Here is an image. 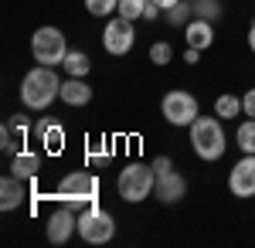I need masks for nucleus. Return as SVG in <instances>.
Segmentation results:
<instances>
[{"label": "nucleus", "instance_id": "1", "mask_svg": "<svg viewBox=\"0 0 255 248\" xmlns=\"http://www.w3.org/2000/svg\"><path fill=\"white\" fill-rule=\"evenodd\" d=\"M55 99H61V78L55 75V68L38 65L20 78V102L27 109H48Z\"/></svg>", "mask_w": 255, "mask_h": 248}, {"label": "nucleus", "instance_id": "2", "mask_svg": "<svg viewBox=\"0 0 255 248\" xmlns=\"http://www.w3.org/2000/svg\"><path fill=\"white\" fill-rule=\"evenodd\" d=\"M191 146L208 163H215V160L225 156L228 139H225V129H221V119L218 116H197L194 123H191Z\"/></svg>", "mask_w": 255, "mask_h": 248}, {"label": "nucleus", "instance_id": "3", "mask_svg": "<svg viewBox=\"0 0 255 248\" xmlns=\"http://www.w3.org/2000/svg\"><path fill=\"white\" fill-rule=\"evenodd\" d=\"M157 187V170L153 163H129L116 177V191L126 204H143Z\"/></svg>", "mask_w": 255, "mask_h": 248}, {"label": "nucleus", "instance_id": "4", "mask_svg": "<svg viewBox=\"0 0 255 248\" xmlns=\"http://www.w3.org/2000/svg\"><path fill=\"white\" fill-rule=\"evenodd\" d=\"M58 201L72 211H82L89 204H99V177L89 170H72L68 177H61L58 184Z\"/></svg>", "mask_w": 255, "mask_h": 248}, {"label": "nucleus", "instance_id": "5", "mask_svg": "<svg viewBox=\"0 0 255 248\" xmlns=\"http://www.w3.org/2000/svg\"><path fill=\"white\" fill-rule=\"evenodd\" d=\"M79 235H82V242H89V245H106L116 235V221H113L109 211H102L99 204H89V208L79 211Z\"/></svg>", "mask_w": 255, "mask_h": 248}, {"label": "nucleus", "instance_id": "6", "mask_svg": "<svg viewBox=\"0 0 255 248\" xmlns=\"http://www.w3.org/2000/svg\"><path fill=\"white\" fill-rule=\"evenodd\" d=\"M31 55L38 65H48V68H55L65 61L68 55V41L61 34L58 27H38L34 34H31Z\"/></svg>", "mask_w": 255, "mask_h": 248}, {"label": "nucleus", "instance_id": "7", "mask_svg": "<svg viewBox=\"0 0 255 248\" xmlns=\"http://www.w3.org/2000/svg\"><path fill=\"white\" fill-rule=\"evenodd\" d=\"M160 113H163V119H167L170 126H191L197 119V99L191 96V92H184V89H174V92L163 96Z\"/></svg>", "mask_w": 255, "mask_h": 248}, {"label": "nucleus", "instance_id": "8", "mask_svg": "<svg viewBox=\"0 0 255 248\" xmlns=\"http://www.w3.org/2000/svg\"><path fill=\"white\" fill-rule=\"evenodd\" d=\"M133 41H136V27L126 17H113L106 24V31H102V44H106L109 55H129Z\"/></svg>", "mask_w": 255, "mask_h": 248}, {"label": "nucleus", "instance_id": "9", "mask_svg": "<svg viewBox=\"0 0 255 248\" xmlns=\"http://www.w3.org/2000/svg\"><path fill=\"white\" fill-rule=\"evenodd\" d=\"M228 191L235 194L238 201L255 197V153H245L235 167H232V173H228Z\"/></svg>", "mask_w": 255, "mask_h": 248}, {"label": "nucleus", "instance_id": "10", "mask_svg": "<svg viewBox=\"0 0 255 248\" xmlns=\"http://www.w3.org/2000/svg\"><path fill=\"white\" fill-rule=\"evenodd\" d=\"M75 231H79V214H72V208L61 204L58 211L48 214V242L51 245H65Z\"/></svg>", "mask_w": 255, "mask_h": 248}, {"label": "nucleus", "instance_id": "11", "mask_svg": "<svg viewBox=\"0 0 255 248\" xmlns=\"http://www.w3.org/2000/svg\"><path fill=\"white\" fill-rule=\"evenodd\" d=\"M34 136L41 139V146L51 153V156H58L65 150V129H61L58 119H38L34 123Z\"/></svg>", "mask_w": 255, "mask_h": 248}, {"label": "nucleus", "instance_id": "12", "mask_svg": "<svg viewBox=\"0 0 255 248\" xmlns=\"http://www.w3.org/2000/svg\"><path fill=\"white\" fill-rule=\"evenodd\" d=\"M153 194H157L160 204H177V201H184V194H187V180L177 170H170V173H163V177H157Z\"/></svg>", "mask_w": 255, "mask_h": 248}, {"label": "nucleus", "instance_id": "13", "mask_svg": "<svg viewBox=\"0 0 255 248\" xmlns=\"http://www.w3.org/2000/svg\"><path fill=\"white\" fill-rule=\"evenodd\" d=\"M24 201H27V180L17 177V173L3 177V180H0V208L14 211V208H20Z\"/></svg>", "mask_w": 255, "mask_h": 248}, {"label": "nucleus", "instance_id": "14", "mask_svg": "<svg viewBox=\"0 0 255 248\" xmlns=\"http://www.w3.org/2000/svg\"><path fill=\"white\" fill-rule=\"evenodd\" d=\"M184 41L191 44V48H211L215 44V24L211 20H201V17H191L187 20V27H184Z\"/></svg>", "mask_w": 255, "mask_h": 248}, {"label": "nucleus", "instance_id": "15", "mask_svg": "<svg viewBox=\"0 0 255 248\" xmlns=\"http://www.w3.org/2000/svg\"><path fill=\"white\" fill-rule=\"evenodd\" d=\"M41 170V156L31 150H17L14 156H10V173H17V177H24V180H34Z\"/></svg>", "mask_w": 255, "mask_h": 248}, {"label": "nucleus", "instance_id": "16", "mask_svg": "<svg viewBox=\"0 0 255 248\" xmlns=\"http://www.w3.org/2000/svg\"><path fill=\"white\" fill-rule=\"evenodd\" d=\"M61 102H68V106H89L92 102V89L85 85V78L61 82Z\"/></svg>", "mask_w": 255, "mask_h": 248}, {"label": "nucleus", "instance_id": "17", "mask_svg": "<svg viewBox=\"0 0 255 248\" xmlns=\"http://www.w3.org/2000/svg\"><path fill=\"white\" fill-rule=\"evenodd\" d=\"M61 68H65V75H68V78H85L89 72H92V61H89V55H85V51H79V48H75V51H68V55H65Z\"/></svg>", "mask_w": 255, "mask_h": 248}, {"label": "nucleus", "instance_id": "18", "mask_svg": "<svg viewBox=\"0 0 255 248\" xmlns=\"http://www.w3.org/2000/svg\"><path fill=\"white\" fill-rule=\"evenodd\" d=\"M238 113H245V109H242V99H238V96L225 92V96L215 99V116H218V119H238Z\"/></svg>", "mask_w": 255, "mask_h": 248}, {"label": "nucleus", "instance_id": "19", "mask_svg": "<svg viewBox=\"0 0 255 248\" xmlns=\"http://www.w3.org/2000/svg\"><path fill=\"white\" fill-rule=\"evenodd\" d=\"M235 143L242 153H255V119L249 116V123H238L235 129Z\"/></svg>", "mask_w": 255, "mask_h": 248}, {"label": "nucleus", "instance_id": "20", "mask_svg": "<svg viewBox=\"0 0 255 248\" xmlns=\"http://www.w3.org/2000/svg\"><path fill=\"white\" fill-rule=\"evenodd\" d=\"M194 17V3L191 0H180V3H174L170 10H167V24H174V27H180L184 20Z\"/></svg>", "mask_w": 255, "mask_h": 248}, {"label": "nucleus", "instance_id": "21", "mask_svg": "<svg viewBox=\"0 0 255 248\" xmlns=\"http://www.w3.org/2000/svg\"><path fill=\"white\" fill-rule=\"evenodd\" d=\"M191 3H194V17H201V20H211L215 24L221 17V3L218 0H191Z\"/></svg>", "mask_w": 255, "mask_h": 248}, {"label": "nucleus", "instance_id": "22", "mask_svg": "<svg viewBox=\"0 0 255 248\" xmlns=\"http://www.w3.org/2000/svg\"><path fill=\"white\" fill-rule=\"evenodd\" d=\"M170 58H174L170 41H153V44H150V61H153V65H170Z\"/></svg>", "mask_w": 255, "mask_h": 248}, {"label": "nucleus", "instance_id": "23", "mask_svg": "<svg viewBox=\"0 0 255 248\" xmlns=\"http://www.w3.org/2000/svg\"><path fill=\"white\" fill-rule=\"evenodd\" d=\"M85 10H89L92 17H106V14L119 10V0H85Z\"/></svg>", "mask_w": 255, "mask_h": 248}, {"label": "nucleus", "instance_id": "24", "mask_svg": "<svg viewBox=\"0 0 255 248\" xmlns=\"http://www.w3.org/2000/svg\"><path fill=\"white\" fill-rule=\"evenodd\" d=\"M143 7H146V0H119V17H126V20H136L143 17Z\"/></svg>", "mask_w": 255, "mask_h": 248}, {"label": "nucleus", "instance_id": "25", "mask_svg": "<svg viewBox=\"0 0 255 248\" xmlns=\"http://www.w3.org/2000/svg\"><path fill=\"white\" fill-rule=\"evenodd\" d=\"M153 170H157V177L170 173L174 170V160H170V156H157V160H153Z\"/></svg>", "mask_w": 255, "mask_h": 248}, {"label": "nucleus", "instance_id": "26", "mask_svg": "<svg viewBox=\"0 0 255 248\" xmlns=\"http://www.w3.org/2000/svg\"><path fill=\"white\" fill-rule=\"evenodd\" d=\"M242 109H245V116H252V119H255V89H249V92L242 96Z\"/></svg>", "mask_w": 255, "mask_h": 248}, {"label": "nucleus", "instance_id": "27", "mask_svg": "<svg viewBox=\"0 0 255 248\" xmlns=\"http://www.w3.org/2000/svg\"><path fill=\"white\" fill-rule=\"evenodd\" d=\"M157 14H160V3H157V0H146V7H143V17H146V20H157Z\"/></svg>", "mask_w": 255, "mask_h": 248}, {"label": "nucleus", "instance_id": "28", "mask_svg": "<svg viewBox=\"0 0 255 248\" xmlns=\"http://www.w3.org/2000/svg\"><path fill=\"white\" fill-rule=\"evenodd\" d=\"M184 61H187V65H197V61H201V48H191V44H187V48H184Z\"/></svg>", "mask_w": 255, "mask_h": 248}, {"label": "nucleus", "instance_id": "29", "mask_svg": "<svg viewBox=\"0 0 255 248\" xmlns=\"http://www.w3.org/2000/svg\"><path fill=\"white\" fill-rule=\"evenodd\" d=\"M249 48H252V55H255V20H252V27H249Z\"/></svg>", "mask_w": 255, "mask_h": 248}, {"label": "nucleus", "instance_id": "30", "mask_svg": "<svg viewBox=\"0 0 255 248\" xmlns=\"http://www.w3.org/2000/svg\"><path fill=\"white\" fill-rule=\"evenodd\" d=\"M160 3V10H170V7H174V3H180V0H157Z\"/></svg>", "mask_w": 255, "mask_h": 248}]
</instances>
